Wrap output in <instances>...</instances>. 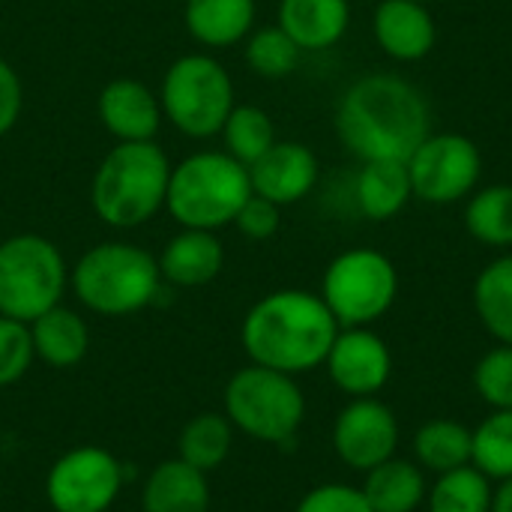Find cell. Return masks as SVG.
<instances>
[{
    "mask_svg": "<svg viewBox=\"0 0 512 512\" xmlns=\"http://www.w3.org/2000/svg\"><path fill=\"white\" fill-rule=\"evenodd\" d=\"M66 288L69 264L54 240L33 231L0 240V315L30 324L60 306Z\"/></svg>",
    "mask_w": 512,
    "mask_h": 512,
    "instance_id": "ba28073f",
    "label": "cell"
},
{
    "mask_svg": "<svg viewBox=\"0 0 512 512\" xmlns=\"http://www.w3.org/2000/svg\"><path fill=\"white\" fill-rule=\"evenodd\" d=\"M420 3H429V0H420Z\"/></svg>",
    "mask_w": 512,
    "mask_h": 512,
    "instance_id": "74e56055",
    "label": "cell"
},
{
    "mask_svg": "<svg viewBox=\"0 0 512 512\" xmlns=\"http://www.w3.org/2000/svg\"><path fill=\"white\" fill-rule=\"evenodd\" d=\"M24 111V84L9 60L0 57V138L15 129Z\"/></svg>",
    "mask_w": 512,
    "mask_h": 512,
    "instance_id": "d590c367",
    "label": "cell"
},
{
    "mask_svg": "<svg viewBox=\"0 0 512 512\" xmlns=\"http://www.w3.org/2000/svg\"><path fill=\"white\" fill-rule=\"evenodd\" d=\"M489 512H512V480L498 483V489L492 492V510Z\"/></svg>",
    "mask_w": 512,
    "mask_h": 512,
    "instance_id": "8d00e7d4",
    "label": "cell"
},
{
    "mask_svg": "<svg viewBox=\"0 0 512 512\" xmlns=\"http://www.w3.org/2000/svg\"><path fill=\"white\" fill-rule=\"evenodd\" d=\"M360 492L372 512H417L426 504L429 486L420 465L393 456L366 471Z\"/></svg>",
    "mask_w": 512,
    "mask_h": 512,
    "instance_id": "603a6c76",
    "label": "cell"
},
{
    "mask_svg": "<svg viewBox=\"0 0 512 512\" xmlns=\"http://www.w3.org/2000/svg\"><path fill=\"white\" fill-rule=\"evenodd\" d=\"M234 426L222 411H201L192 420H186V426L180 429L177 438V459H183L186 465L213 474L225 465V459L231 456L234 447Z\"/></svg>",
    "mask_w": 512,
    "mask_h": 512,
    "instance_id": "cb8c5ba5",
    "label": "cell"
},
{
    "mask_svg": "<svg viewBox=\"0 0 512 512\" xmlns=\"http://www.w3.org/2000/svg\"><path fill=\"white\" fill-rule=\"evenodd\" d=\"M255 0H186L183 27L204 48L240 45L255 30Z\"/></svg>",
    "mask_w": 512,
    "mask_h": 512,
    "instance_id": "ffe728a7",
    "label": "cell"
},
{
    "mask_svg": "<svg viewBox=\"0 0 512 512\" xmlns=\"http://www.w3.org/2000/svg\"><path fill=\"white\" fill-rule=\"evenodd\" d=\"M126 468L96 444L66 450L45 474V501L54 512H108L120 498Z\"/></svg>",
    "mask_w": 512,
    "mask_h": 512,
    "instance_id": "30bf717a",
    "label": "cell"
},
{
    "mask_svg": "<svg viewBox=\"0 0 512 512\" xmlns=\"http://www.w3.org/2000/svg\"><path fill=\"white\" fill-rule=\"evenodd\" d=\"M159 102L165 120L186 138L204 141L216 138L231 114L234 102V81L225 63L213 54L192 51L177 57L159 84Z\"/></svg>",
    "mask_w": 512,
    "mask_h": 512,
    "instance_id": "52a82bcc",
    "label": "cell"
},
{
    "mask_svg": "<svg viewBox=\"0 0 512 512\" xmlns=\"http://www.w3.org/2000/svg\"><path fill=\"white\" fill-rule=\"evenodd\" d=\"M336 135L360 162L408 156L432 132L429 102L408 78L372 72L357 78L336 105Z\"/></svg>",
    "mask_w": 512,
    "mask_h": 512,
    "instance_id": "6da1fadb",
    "label": "cell"
},
{
    "mask_svg": "<svg viewBox=\"0 0 512 512\" xmlns=\"http://www.w3.org/2000/svg\"><path fill=\"white\" fill-rule=\"evenodd\" d=\"M471 435V465L492 483L512 480V411H492Z\"/></svg>",
    "mask_w": 512,
    "mask_h": 512,
    "instance_id": "4dcf8cb0",
    "label": "cell"
},
{
    "mask_svg": "<svg viewBox=\"0 0 512 512\" xmlns=\"http://www.w3.org/2000/svg\"><path fill=\"white\" fill-rule=\"evenodd\" d=\"M492 480L474 465L438 474L426 492L429 512H489L492 510Z\"/></svg>",
    "mask_w": 512,
    "mask_h": 512,
    "instance_id": "83f0119b",
    "label": "cell"
},
{
    "mask_svg": "<svg viewBox=\"0 0 512 512\" xmlns=\"http://www.w3.org/2000/svg\"><path fill=\"white\" fill-rule=\"evenodd\" d=\"M399 423L396 414L375 396L351 399L333 423V450L351 471H372L375 465L396 456Z\"/></svg>",
    "mask_w": 512,
    "mask_h": 512,
    "instance_id": "7c38bea8",
    "label": "cell"
},
{
    "mask_svg": "<svg viewBox=\"0 0 512 512\" xmlns=\"http://www.w3.org/2000/svg\"><path fill=\"white\" fill-rule=\"evenodd\" d=\"M171 159L156 141H117L93 171L90 207L117 231L147 225L165 210Z\"/></svg>",
    "mask_w": 512,
    "mask_h": 512,
    "instance_id": "3957f363",
    "label": "cell"
},
{
    "mask_svg": "<svg viewBox=\"0 0 512 512\" xmlns=\"http://www.w3.org/2000/svg\"><path fill=\"white\" fill-rule=\"evenodd\" d=\"M372 33L378 48L399 63H417L429 57L438 42L435 18L420 0H378Z\"/></svg>",
    "mask_w": 512,
    "mask_h": 512,
    "instance_id": "2e32d148",
    "label": "cell"
},
{
    "mask_svg": "<svg viewBox=\"0 0 512 512\" xmlns=\"http://www.w3.org/2000/svg\"><path fill=\"white\" fill-rule=\"evenodd\" d=\"M324 369L351 399L378 396L393 375V354L372 327H339Z\"/></svg>",
    "mask_w": 512,
    "mask_h": 512,
    "instance_id": "4fadbf2b",
    "label": "cell"
},
{
    "mask_svg": "<svg viewBox=\"0 0 512 512\" xmlns=\"http://www.w3.org/2000/svg\"><path fill=\"white\" fill-rule=\"evenodd\" d=\"M252 192L288 207L309 198L321 180L318 156L300 141H276L258 162L249 165Z\"/></svg>",
    "mask_w": 512,
    "mask_h": 512,
    "instance_id": "5bb4252c",
    "label": "cell"
},
{
    "mask_svg": "<svg viewBox=\"0 0 512 512\" xmlns=\"http://www.w3.org/2000/svg\"><path fill=\"white\" fill-rule=\"evenodd\" d=\"M405 165L414 198L426 204H456L483 177V153L462 132H429Z\"/></svg>",
    "mask_w": 512,
    "mask_h": 512,
    "instance_id": "8fae6325",
    "label": "cell"
},
{
    "mask_svg": "<svg viewBox=\"0 0 512 512\" xmlns=\"http://www.w3.org/2000/svg\"><path fill=\"white\" fill-rule=\"evenodd\" d=\"M468 234L492 249H512V183L474 189L465 207Z\"/></svg>",
    "mask_w": 512,
    "mask_h": 512,
    "instance_id": "4316f807",
    "label": "cell"
},
{
    "mask_svg": "<svg viewBox=\"0 0 512 512\" xmlns=\"http://www.w3.org/2000/svg\"><path fill=\"white\" fill-rule=\"evenodd\" d=\"M243 57H246V66L258 78L279 81V78H288L300 66L303 51L279 24H267V27L252 30L243 39Z\"/></svg>",
    "mask_w": 512,
    "mask_h": 512,
    "instance_id": "f546056e",
    "label": "cell"
},
{
    "mask_svg": "<svg viewBox=\"0 0 512 512\" xmlns=\"http://www.w3.org/2000/svg\"><path fill=\"white\" fill-rule=\"evenodd\" d=\"M156 255L138 243L108 240L90 246L69 270L75 300L102 318H126L156 303L162 291Z\"/></svg>",
    "mask_w": 512,
    "mask_h": 512,
    "instance_id": "277c9868",
    "label": "cell"
},
{
    "mask_svg": "<svg viewBox=\"0 0 512 512\" xmlns=\"http://www.w3.org/2000/svg\"><path fill=\"white\" fill-rule=\"evenodd\" d=\"M165 285L174 288H204L225 267V246L216 231L180 228L156 255Z\"/></svg>",
    "mask_w": 512,
    "mask_h": 512,
    "instance_id": "e0dca14e",
    "label": "cell"
},
{
    "mask_svg": "<svg viewBox=\"0 0 512 512\" xmlns=\"http://www.w3.org/2000/svg\"><path fill=\"white\" fill-rule=\"evenodd\" d=\"M474 387L492 411H512V345H498L480 357Z\"/></svg>",
    "mask_w": 512,
    "mask_h": 512,
    "instance_id": "1f68e13d",
    "label": "cell"
},
{
    "mask_svg": "<svg viewBox=\"0 0 512 512\" xmlns=\"http://www.w3.org/2000/svg\"><path fill=\"white\" fill-rule=\"evenodd\" d=\"M27 327H30L36 360L51 366V369H72L90 351V327H87V321L75 309H69L63 303L42 312Z\"/></svg>",
    "mask_w": 512,
    "mask_h": 512,
    "instance_id": "44dd1931",
    "label": "cell"
},
{
    "mask_svg": "<svg viewBox=\"0 0 512 512\" xmlns=\"http://www.w3.org/2000/svg\"><path fill=\"white\" fill-rule=\"evenodd\" d=\"M252 195L249 168L225 150H198L171 165L165 210L180 228L219 231L234 225Z\"/></svg>",
    "mask_w": 512,
    "mask_h": 512,
    "instance_id": "5b68a950",
    "label": "cell"
},
{
    "mask_svg": "<svg viewBox=\"0 0 512 512\" xmlns=\"http://www.w3.org/2000/svg\"><path fill=\"white\" fill-rule=\"evenodd\" d=\"M474 435L459 420H429L414 435V456L423 471L447 474L471 465Z\"/></svg>",
    "mask_w": 512,
    "mask_h": 512,
    "instance_id": "484cf974",
    "label": "cell"
},
{
    "mask_svg": "<svg viewBox=\"0 0 512 512\" xmlns=\"http://www.w3.org/2000/svg\"><path fill=\"white\" fill-rule=\"evenodd\" d=\"M219 135L225 141V153L243 162L246 168L279 141L270 114L258 105H234Z\"/></svg>",
    "mask_w": 512,
    "mask_h": 512,
    "instance_id": "f1b7e54d",
    "label": "cell"
},
{
    "mask_svg": "<svg viewBox=\"0 0 512 512\" xmlns=\"http://www.w3.org/2000/svg\"><path fill=\"white\" fill-rule=\"evenodd\" d=\"M276 24L300 51H327L351 27V0H279Z\"/></svg>",
    "mask_w": 512,
    "mask_h": 512,
    "instance_id": "ac0fdd59",
    "label": "cell"
},
{
    "mask_svg": "<svg viewBox=\"0 0 512 512\" xmlns=\"http://www.w3.org/2000/svg\"><path fill=\"white\" fill-rule=\"evenodd\" d=\"M96 114L114 141H156L165 120L159 93L138 78H114L96 96Z\"/></svg>",
    "mask_w": 512,
    "mask_h": 512,
    "instance_id": "9a60e30c",
    "label": "cell"
},
{
    "mask_svg": "<svg viewBox=\"0 0 512 512\" xmlns=\"http://www.w3.org/2000/svg\"><path fill=\"white\" fill-rule=\"evenodd\" d=\"M33 339L24 321L0 315V387L18 384L33 366Z\"/></svg>",
    "mask_w": 512,
    "mask_h": 512,
    "instance_id": "d6a6232c",
    "label": "cell"
},
{
    "mask_svg": "<svg viewBox=\"0 0 512 512\" xmlns=\"http://www.w3.org/2000/svg\"><path fill=\"white\" fill-rule=\"evenodd\" d=\"M282 225V207L261 198V195H249L246 204L240 207L237 219H234V228L246 237V240H255V243H264L270 237H276Z\"/></svg>",
    "mask_w": 512,
    "mask_h": 512,
    "instance_id": "e575fe53",
    "label": "cell"
},
{
    "mask_svg": "<svg viewBox=\"0 0 512 512\" xmlns=\"http://www.w3.org/2000/svg\"><path fill=\"white\" fill-rule=\"evenodd\" d=\"M339 324L321 294L282 288L255 300L240 324V345L249 363L306 375L324 366Z\"/></svg>",
    "mask_w": 512,
    "mask_h": 512,
    "instance_id": "7a4b0ae2",
    "label": "cell"
},
{
    "mask_svg": "<svg viewBox=\"0 0 512 512\" xmlns=\"http://www.w3.org/2000/svg\"><path fill=\"white\" fill-rule=\"evenodd\" d=\"M411 198H414V189H411V174L405 162L372 159L360 165L354 177V201L366 219L387 222L399 216Z\"/></svg>",
    "mask_w": 512,
    "mask_h": 512,
    "instance_id": "7402d4cb",
    "label": "cell"
},
{
    "mask_svg": "<svg viewBox=\"0 0 512 512\" xmlns=\"http://www.w3.org/2000/svg\"><path fill=\"white\" fill-rule=\"evenodd\" d=\"M399 297L396 264L369 246L339 252L321 279V300L339 327H369L381 321Z\"/></svg>",
    "mask_w": 512,
    "mask_h": 512,
    "instance_id": "9c48e42d",
    "label": "cell"
},
{
    "mask_svg": "<svg viewBox=\"0 0 512 512\" xmlns=\"http://www.w3.org/2000/svg\"><path fill=\"white\" fill-rule=\"evenodd\" d=\"M222 414L237 432L261 444H291L306 420V396L294 375L249 363L222 393Z\"/></svg>",
    "mask_w": 512,
    "mask_h": 512,
    "instance_id": "8992f818",
    "label": "cell"
},
{
    "mask_svg": "<svg viewBox=\"0 0 512 512\" xmlns=\"http://www.w3.org/2000/svg\"><path fill=\"white\" fill-rule=\"evenodd\" d=\"M474 309L498 345H512V252L489 261L474 282Z\"/></svg>",
    "mask_w": 512,
    "mask_h": 512,
    "instance_id": "d4e9b609",
    "label": "cell"
},
{
    "mask_svg": "<svg viewBox=\"0 0 512 512\" xmlns=\"http://www.w3.org/2000/svg\"><path fill=\"white\" fill-rule=\"evenodd\" d=\"M294 512H372L363 492L348 483H324L309 489Z\"/></svg>",
    "mask_w": 512,
    "mask_h": 512,
    "instance_id": "836d02e7",
    "label": "cell"
},
{
    "mask_svg": "<svg viewBox=\"0 0 512 512\" xmlns=\"http://www.w3.org/2000/svg\"><path fill=\"white\" fill-rule=\"evenodd\" d=\"M141 512H210V480L183 459L159 462L141 492Z\"/></svg>",
    "mask_w": 512,
    "mask_h": 512,
    "instance_id": "d6986e66",
    "label": "cell"
}]
</instances>
